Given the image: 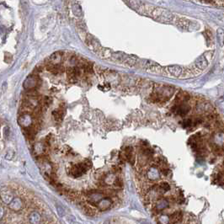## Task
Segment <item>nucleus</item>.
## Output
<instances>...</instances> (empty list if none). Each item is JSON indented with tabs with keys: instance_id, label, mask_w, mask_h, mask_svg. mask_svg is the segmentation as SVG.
<instances>
[{
	"instance_id": "ddd939ff",
	"label": "nucleus",
	"mask_w": 224,
	"mask_h": 224,
	"mask_svg": "<svg viewBox=\"0 0 224 224\" xmlns=\"http://www.w3.org/2000/svg\"><path fill=\"white\" fill-rule=\"evenodd\" d=\"M207 66H208V61H207V60L204 57H201L197 61H195L194 68L201 72V71H202V70L206 68Z\"/></svg>"
},
{
	"instance_id": "0eeeda50",
	"label": "nucleus",
	"mask_w": 224,
	"mask_h": 224,
	"mask_svg": "<svg viewBox=\"0 0 224 224\" xmlns=\"http://www.w3.org/2000/svg\"><path fill=\"white\" fill-rule=\"evenodd\" d=\"M0 199L4 204L9 205L14 199V193L9 189L3 188L0 191Z\"/></svg>"
},
{
	"instance_id": "f3484780",
	"label": "nucleus",
	"mask_w": 224,
	"mask_h": 224,
	"mask_svg": "<svg viewBox=\"0 0 224 224\" xmlns=\"http://www.w3.org/2000/svg\"><path fill=\"white\" fill-rule=\"evenodd\" d=\"M217 42L221 47H224V30L222 28H218L217 30Z\"/></svg>"
},
{
	"instance_id": "a878e982",
	"label": "nucleus",
	"mask_w": 224,
	"mask_h": 224,
	"mask_svg": "<svg viewBox=\"0 0 224 224\" xmlns=\"http://www.w3.org/2000/svg\"><path fill=\"white\" fill-rule=\"evenodd\" d=\"M57 210H58V215L60 216V217H62V216H64V214H65V212L63 211V209L61 208V206H59L57 205Z\"/></svg>"
},
{
	"instance_id": "20e7f679",
	"label": "nucleus",
	"mask_w": 224,
	"mask_h": 224,
	"mask_svg": "<svg viewBox=\"0 0 224 224\" xmlns=\"http://www.w3.org/2000/svg\"><path fill=\"white\" fill-rule=\"evenodd\" d=\"M39 83V79L36 75H30L26 78V79L24 82V88L27 90H33L36 89V88L38 86Z\"/></svg>"
},
{
	"instance_id": "f03ea898",
	"label": "nucleus",
	"mask_w": 224,
	"mask_h": 224,
	"mask_svg": "<svg viewBox=\"0 0 224 224\" xmlns=\"http://www.w3.org/2000/svg\"><path fill=\"white\" fill-rule=\"evenodd\" d=\"M147 71L152 73L162 74L165 76L179 77L182 73V68L179 66H168V67H161L159 65L149 66L146 68Z\"/></svg>"
},
{
	"instance_id": "f704fd0d",
	"label": "nucleus",
	"mask_w": 224,
	"mask_h": 224,
	"mask_svg": "<svg viewBox=\"0 0 224 224\" xmlns=\"http://www.w3.org/2000/svg\"><path fill=\"white\" fill-rule=\"evenodd\" d=\"M104 224H110V221L109 220H106V221H105Z\"/></svg>"
},
{
	"instance_id": "e433bc0d",
	"label": "nucleus",
	"mask_w": 224,
	"mask_h": 224,
	"mask_svg": "<svg viewBox=\"0 0 224 224\" xmlns=\"http://www.w3.org/2000/svg\"><path fill=\"white\" fill-rule=\"evenodd\" d=\"M50 1H52V0H50Z\"/></svg>"
},
{
	"instance_id": "bb28decb",
	"label": "nucleus",
	"mask_w": 224,
	"mask_h": 224,
	"mask_svg": "<svg viewBox=\"0 0 224 224\" xmlns=\"http://www.w3.org/2000/svg\"><path fill=\"white\" fill-rule=\"evenodd\" d=\"M99 89H104V90H109L110 89V85L109 84V83H105V85H103V86H101V85H100L99 86Z\"/></svg>"
},
{
	"instance_id": "39448f33",
	"label": "nucleus",
	"mask_w": 224,
	"mask_h": 224,
	"mask_svg": "<svg viewBox=\"0 0 224 224\" xmlns=\"http://www.w3.org/2000/svg\"><path fill=\"white\" fill-rule=\"evenodd\" d=\"M18 122L19 126H21L23 128H30L31 127L33 124V118L28 113H25L19 117Z\"/></svg>"
},
{
	"instance_id": "2f4dec72",
	"label": "nucleus",
	"mask_w": 224,
	"mask_h": 224,
	"mask_svg": "<svg viewBox=\"0 0 224 224\" xmlns=\"http://www.w3.org/2000/svg\"><path fill=\"white\" fill-rule=\"evenodd\" d=\"M161 172H162V173H163V175H168L169 174V173H170V170H168V169H163V170H161Z\"/></svg>"
},
{
	"instance_id": "393cba45",
	"label": "nucleus",
	"mask_w": 224,
	"mask_h": 224,
	"mask_svg": "<svg viewBox=\"0 0 224 224\" xmlns=\"http://www.w3.org/2000/svg\"><path fill=\"white\" fill-rule=\"evenodd\" d=\"M14 155H15L14 152L12 150H9L7 153H6V155H5V159H8V160H11V159L14 158Z\"/></svg>"
},
{
	"instance_id": "5701e85b",
	"label": "nucleus",
	"mask_w": 224,
	"mask_h": 224,
	"mask_svg": "<svg viewBox=\"0 0 224 224\" xmlns=\"http://www.w3.org/2000/svg\"><path fill=\"white\" fill-rule=\"evenodd\" d=\"M113 184L116 186V188H121V187L123 186V182H122V180L120 179V178L116 177V179H115V180H114V183H113Z\"/></svg>"
},
{
	"instance_id": "2eb2a0df",
	"label": "nucleus",
	"mask_w": 224,
	"mask_h": 224,
	"mask_svg": "<svg viewBox=\"0 0 224 224\" xmlns=\"http://www.w3.org/2000/svg\"><path fill=\"white\" fill-rule=\"evenodd\" d=\"M183 219V214L181 212H175L171 214L170 217V222L172 224H178Z\"/></svg>"
},
{
	"instance_id": "7ed1b4c3",
	"label": "nucleus",
	"mask_w": 224,
	"mask_h": 224,
	"mask_svg": "<svg viewBox=\"0 0 224 224\" xmlns=\"http://www.w3.org/2000/svg\"><path fill=\"white\" fill-rule=\"evenodd\" d=\"M88 170L89 169L85 165V163H79V164H74V165H72L70 167L69 173L74 178H78L82 176L84 173H86Z\"/></svg>"
},
{
	"instance_id": "c756f323",
	"label": "nucleus",
	"mask_w": 224,
	"mask_h": 224,
	"mask_svg": "<svg viewBox=\"0 0 224 224\" xmlns=\"http://www.w3.org/2000/svg\"><path fill=\"white\" fill-rule=\"evenodd\" d=\"M9 132H10V131H9V128L8 127H6L4 128V136H5V138H8L9 137Z\"/></svg>"
},
{
	"instance_id": "9b49d317",
	"label": "nucleus",
	"mask_w": 224,
	"mask_h": 224,
	"mask_svg": "<svg viewBox=\"0 0 224 224\" xmlns=\"http://www.w3.org/2000/svg\"><path fill=\"white\" fill-rule=\"evenodd\" d=\"M111 205L112 201L110 197H104L96 204V206L100 211H106L111 206Z\"/></svg>"
},
{
	"instance_id": "c85d7f7f",
	"label": "nucleus",
	"mask_w": 224,
	"mask_h": 224,
	"mask_svg": "<svg viewBox=\"0 0 224 224\" xmlns=\"http://www.w3.org/2000/svg\"><path fill=\"white\" fill-rule=\"evenodd\" d=\"M4 215H5V211H4V207L0 205V220H2L4 218Z\"/></svg>"
},
{
	"instance_id": "473e14b6",
	"label": "nucleus",
	"mask_w": 224,
	"mask_h": 224,
	"mask_svg": "<svg viewBox=\"0 0 224 224\" xmlns=\"http://www.w3.org/2000/svg\"><path fill=\"white\" fill-rule=\"evenodd\" d=\"M113 170H113V172H114V173H120V172H121V170L118 166H114L113 167Z\"/></svg>"
},
{
	"instance_id": "c9c22d12",
	"label": "nucleus",
	"mask_w": 224,
	"mask_h": 224,
	"mask_svg": "<svg viewBox=\"0 0 224 224\" xmlns=\"http://www.w3.org/2000/svg\"><path fill=\"white\" fill-rule=\"evenodd\" d=\"M0 224H5V223H0Z\"/></svg>"
},
{
	"instance_id": "9d476101",
	"label": "nucleus",
	"mask_w": 224,
	"mask_h": 224,
	"mask_svg": "<svg viewBox=\"0 0 224 224\" xmlns=\"http://www.w3.org/2000/svg\"><path fill=\"white\" fill-rule=\"evenodd\" d=\"M61 61H62V53L60 51H57L54 52L53 54H51L49 58H48V64L52 66H57L61 64Z\"/></svg>"
},
{
	"instance_id": "f257e3e1",
	"label": "nucleus",
	"mask_w": 224,
	"mask_h": 224,
	"mask_svg": "<svg viewBox=\"0 0 224 224\" xmlns=\"http://www.w3.org/2000/svg\"><path fill=\"white\" fill-rule=\"evenodd\" d=\"M142 15H146L153 18L155 20L163 22V23H170L173 20V14L167 10L165 9L159 7H155L153 5L148 4L140 3L139 7L137 9Z\"/></svg>"
},
{
	"instance_id": "aec40b11",
	"label": "nucleus",
	"mask_w": 224,
	"mask_h": 224,
	"mask_svg": "<svg viewBox=\"0 0 224 224\" xmlns=\"http://www.w3.org/2000/svg\"><path fill=\"white\" fill-rule=\"evenodd\" d=\"M83 211L84 213L86 214L87 216H89V217H93L95 214V210L89 205H85L83 206Z\"/></svg>"
},
{
	"instance_id": "f8f14e48",
	"label": "nucleus",
	"mask_w": 224,
	"mask_h": 224,
	"mask_svg": "<svg viewBox=\"0 0 224 224\" xmlns=\"http://www.w3.org/2000/svg\"><path fill=\"white\" fill-rule=\"evenodd\" d=\"M102 198H104L103 193L99 191H91L88 194V199L89 201L92 204H97Z\"/></svg>"
},
{
	"instance_id": "dca6fc26",
	"label": "nucleus",
	"mask_w": 224,
	"mask_h": 224,
	"mask_svg": "<svg viewBox=\"0 0 224 224\" xmlns=\"http://www.w3.org/2000/svg\"><path fill=\"white\" fill-rule=\"evenodd\" d=\"M46 151V146L41 142H37L34 145V152L36 155H42Z\"/></svg>"
},
{
	"instance_id": "a211bd4d",
	"label": "nucleus",
	"mask_w": 224,
	"mask_h": 224,
	"mask_svg": "<svg viewBox=\"0 0 224 224\" xmlns=\"http://www.w3.org/2000/svg\"><path fill=\"white\" fill-rule=\"evenodd\" d=\"M196 110H198L200 112H206L210 111L212 110V105L208 103H201L198 106H196Z\"/></svg>"
},
{
	"instance_id": "72a5a7b5",
	"label": "nucleus",
	"mask_w": 224,
	"mask_h": 224,
	"mask_svg": "<svg viewBox=\"0 0 224 224\" xmlns=\"http://www.w3.org/2000/svg\"><path fill=\"white\" fill-rule=\"evenodd\" d=\"M20 1H21L22 4H27V1H26V0H20Z\"/></svg>"
},
{
	"instance_id": "412c9836",
	"label": "nucleus",
	"mask_w": 224,
	"mask_h": 224,
	"mask_svg": "<svg viewBox=\"0 0 224 224\" xmlns=\"http://www.w3.org/2000/svg\"><path fill=\"white\" fill-rule=\"evenodd\" d=\"M170 190V185L167 182H162L158 185V191L159 193L169 191Z\"/></svg>"
},
{
	"instance_id": "b1692460",
	"label": "nucleus",
	"mask_w": 224,
	"mask_h": 224,
	"mask_svg": "<svg viewBox=\"0 0 224 224\" xmlns=\"http://www.w3.org/2000/svg\"><path fill=\"white\" fill-rule=\"evenodd\" d=\"M192 125H193V121L191 119H186L183 121V127L184 128L191 127Z\"/></svg>"
},
{
	"instance_id": "1a4fd4ad",
	"label": "nucleus",
	"mask_w": 224,
	"mask_h": 224,
	"mask_svg": "<svg viewBox=\"0 0 224 224\" xmlns=\"http://www.w3.org/2000/svg\"><path fill=\"white\" fill-rule=\"evenodd\" d=\"M9 209L14 212H19L23 209L24 207V202L21 198L19 197H14V199L11 201V202L9 204Z\"/></svg>"
},
{
	"instance_id": "4468645a",
	"label": "nucleus",
	"mask_w": 224,
	"mask_h": 224,
	"mask_svg": "<svg viewBox=\"0 0 224 224\" xmlns=\"http://www.w3.org/2000/svg\"><path fill=\"white\" fill-rule=\"evenodd\" d=\"M29 222L30 224H40L41 222V216L38 212H32L29 215Z\"/></svg>"
},
{
	"instance_id": "4be33fe9",
	"label": "nucleus",
	"mask_w": 224,
	"mask_h": 224,
	"mask_svg": "<svg viewBox=\"0 0 224 224\" xmlns=\"http://www.w3.org/2000/svg\"><path fill=\"white\" fill-rule=\"evenodd\" d=\"M52 116L57 121H61L63 118V112L60 110H56L54 111H52Z\"/></svg>"
},
{
	"instance_id": "cd10ccee",
	"label": "nucleus",
	"mask_w": 224,
	"mask_h": 224,
	"mask_svg": "<svg viewBox=\"0 0 224 224\" xmlns=\"http://www.w3.org/2000/svg\"><path fill=\"white\" fill-rule=\"evenodd\" d=\"M68 61L72 64V65H73V64H76V62H77V58L75 56H71L70 58H69L68 59Z\"/></svg>"
},
{
	"instance_id": "6e6552de",
	"label": "nucleus",
	"mask_w": 224,
	"mask_h": 224,
	"mask_svg": "<svg viewBox=\"0 0 224 224\" xmlns=\"http://www.w3.org/2000/svg\"><path fill=\"white\" fill-rule=\"evenodd\" d=\"M190 110H191V107L186 103H181L179 105H175L172 109L173 111H174L177 115H180L181 116L187 115L190 111Z\"/></svg>"
},
{
	"instance_id": "4c0bfd02",
	"label": "nucleus",
	"mask_w": 224,
	"mask_h": 224,
	"mask_svg": "<svg viewBox=\"0 0 224 224\" xmlns=\"http://www.w3.org/2000/svg\"><path fill=\"white\" fill-rule=\"evenodd\" d=\"M205 1H206V0H205Z\"/></svg>"
},
{
	"instance_id": "6ab92c4d",
	"label": "nucleus",
	"mask_w": 224,
	"mask_h": 224,
	"mask_svg": "<svg viewBox=\"0 0 224 224\" xmlns=\"http://www.w3.org/2000/svg\"><path fill=\"white\" fill-rule=\"evenodd\" d=\"M72 10L73 15L77 16V17H81L83 11H82V8L79 4H73L72 6Z\"/></svg>"
},
{
	"instance_id": "423d86ee",
	"label": "nucleus",
	"mask_w": 224,
	"mask_h": 224,
	"mask_svg": "<svg viewBox=\"0 0 224 224\" xmlns=\"http://www.w3.org/2000/svg\"><path fill=\"white\" fill-rule=\"evenodd\" d=\"M86 45L87 47H89V49H90L91 51H94L95 53H99V51H100V49L102 48L100 44L91 36H88L86 38Z\"/></svg>"
},
{
	"instance_id": "7c9ffc66",
	"label": "nucleus",
	"mask_w": 224,
	"mask_h": 224,
	"mask_svg": "<svg viewBox=\"0 0 224 224\" xmlns=\"http://www.w3.org/2000/svg\"><path fill=\"white\" fill-rule=\"evenodd\" d=\"M51 99L49 97H45V100H44V103H45V105H49L50 104H51Z\"/></svg>"
}]
</instances>
